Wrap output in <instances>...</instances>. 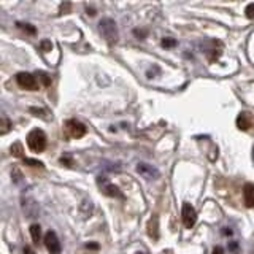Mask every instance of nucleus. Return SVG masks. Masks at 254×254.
I'll return each mask as SVG.
<instances>
[{"mask_svg": "<svg viewBox=\"0 0 254 254\" xmlns=\"http://www.w3.org/2000/svg\"><path fill=\"white\" fill-rule=\"evenodd\" d=\"M27 145L32 153H43L46 148V133L42 129H34L27 135Z\"/></svg>", "mask_w": 254, "mask_h": 254, "instance_id": "1", "label": "nucleus"}, {"mask_svg": "<svg viewBox=\"0 0 254 254\" xmlns=\"http://www.w3.org/2000/svg\"><path fill=\"white\" fill-rule=\"evenodd\" d=\"M64 132H65L67 138H81L86 135L87 127L83 123H79L78 119H68L64 123Z\"/></svg>", "mask_w": 254, "mask_h": 254, "instance_id": "2", "label": "nucleus"}, {"mask_svg": "<svg viewBox=\"0 0 254 254\" xmlns=\"http://www.w3.org/2000/svg\"><path fill=\"white\" fill-rule=\"evenodd\" d=\"M100 30L103 37H105L110 43H115L118 40V27H116V22L110 18H105L100 21Z\"/></svg>", "mask_w": 254, "mask_h": 254, "instance_id": "3", "label": "nucleus"}, {"mask_svg": "<svg viewBox=\"0 0 254 254\" xmlns=\"http://www.w3.org/2000/svg\"><path fill=\"white\" fill-rule=\"evenodd\" d=\"M16 83L26 91H37L38 89L37 78L32 73H29V71H21V73L16 75Z\"/></svg>", "mask_w": 254, "mask_h": 254, "instance_id": "4", "label": "nucleus"}, {"mask_svg": "<svg viewBox=\"0 0 254 254\" xmlns=\"http://www.w3.org/2000/svg\"><path fill=\"white\" fill-rule=\"evenodd\" d=\"M181 219H183V224L186 226V229H192L197 221V213L194 210V206L188 202L183 205V208H181Z\"/></svg>", "mask_w": 254, "mask_h": 254, "instance_id": "5", "label": "nucleus"}, {"mask_svg": "<svg viewBox=\"0 0 254 254\" xmlns=\"http://www.w3.org/2000/svg\"><path fill=\"white\" fill-rule=\"evenodd\" d=\"M45 246H46L48 251H50L51 254H59L61 253L59 238H58V235L53 232V230L46 232V235H45Z\"/></svg>", "mask_w": 254, "mask_h": 254, "instance_id": "6", "label": "nucleus"}, {"mask_svg": "<svg viewBox=\"0 0 254 254\" xmlns=\"http://www.w3.org/2000/svg\"><path fill=\"white\" fill-rule=\"evenodd\" d=\"M137 172L140 175H143L146 180H156L159 177V172L154 169L153 165H148V164H138L137 165Z\"/></svg>", "mask_w": 254, "mask_h": 254, "instance_id": "7", "label": "nucleus"}, {"mask_svg": "<svg viewBox=\"0 0 254 254\" xmlns=\"http://www.w3.org/2000/svg\"><path fill=\"white\" fill-rule=\"evenodd\" d=\"M243 200L246 203V206L250 208H254V185L253 183H246L243 188Z\"/></svg>", "mask_w": 254, "mask_h": 254, "instance_id": "8", "label": "nucleus"}, {"mask_svg": "<svg viewBox=\"0 0 254 254\" xmlns=\"http://www.w3.org/2000/svg\"><path fill=\"white\" fill-rule=\"evenodd\" d=\"M99 185L102 186V192L105 195H110V197H123V194L119 192V188H116L115 185H111V183H105L103 185L102 181H99Z\"/></svg>", "mask_w": 254, "mask_h": 254, "instance_id": "9", "label": "nucleus"}, {"mask_svg": "<svg viewBox=\"0 0 254 254\" xmlns=\"http://www.w3.org/2000/svg\"><path fill=\"white\" fill-rule=\"evenodd\" d=\"M237 126L240 127L242 130H248L250 127H253V116L250 113H242L237 118Z\"/></svg>", "mask_w": 254, "mask_h": 254, "instance_id": "10", "label": "nucleus"}, {"mask_svg": "<svg viewBox=\"0 0 254 254\" xmlns=\"http://www.w3.org/2000/svg\"><path fill=\"white\" fill-rule=\"evenodd\" d=\"M30 235H32V240H34V243L38 245L40 240H42V227H40L38 224H34L30 227Z\"/></svg>", "mask_w": 254, "mask_h": 254, "instance_id": "11", "label": "nucleus"}, {"mask_svg": "<svg viewBox=\"0 0 254 254\" xmlns=\"http://www.w3.org/2000/svg\"><path fill=\"white\" fill-rule=\"evenodd\" d=\"M10 151H11V154L14 156V157H22L24 156V151H22V145L19 141H16V143H13L11 145V148H10Z\"/></svg>", "mask_w": 254, "mask_h": 254, "instance_id": "12", "label": "nucleus"}, {"mask_svg": "<svg viewBox=\"0 0 254 254\" xmlns=\"http://www.w3.org/2000/svg\"><path fill=\"white\" fill-rule=\"evenodd\" d=\"M148 234L153 238H157V219L156 218L151 219V222L148 224Z\"/></svg>", "mask_w": 254, "mask_h": 254, "instance_id": "13", "label": "nucleus"}, {"mask_svg": "<svg viewBox=\"0 0 254 254\" xmlns=\"http://www.w3.org/2000/svg\"><path fill=\"white\" fill-rule=\"evenodd\" d=\"M19 29H22V30H26L27 34H30V35H35L37 34V29L34 27V26H30V24H24V22H18L16 24Z\"/></svg>", "mask_w": 254, "mask_h": 254, "instance_id": "14", "label": "nucleus"}, {"mask_svg": "<svg viewBox=\"0 0 254 254\" xmlns=\"http://www.w3.org/2000/svg\"><path fill=\"white\" fill-rule=\"evenodd\" d=\"M24 162H26L27 165H30V167H43V162L35 161V159H24Z\"/></svg>", "mask_w": 254, "mask_h": 254, "instance_id": "15", "label": "nucleus"}, {"mask_svg": "<svg viewBox=\"0 0 254 254\" xmlns=\"http://www.w3.org/2000/svg\"><path fill=\"white\" fill-rule=\"evenodd\" d=\"M40 48H42V51H51L53 45H51L50 40H43L42 45H40Z\"/></svg>", "mask_w": 254, "mask_h": 254, "instance_id": "16", "label": "nucleus"}, {"mask_svg": "<svg viewBox=\"0 0 254 254\" xmlns=\"http://www.w3.org/2000/svg\"><path fill=\"white\" fill-rule=\"evenodd\" d=\"M40 79H42V83H43L45 86H50V84H51V78H50V75L40 73Z\"/></svg>", "mask_w": 254, "mask_h": 254, "instance_id": "17", "label": "nucleus"}, {"mask_svg": "<svg viewBox=\"0 0 254 254\" xmlns=\"http://www.w3.org/2000/svg\"><path fill=\"white\" fill-rule=\"evenodd\" d=\"M177 45V42H175L173 38H164L162 40V46H165V48H170V46H175Z\"/></svg>", "mask_w": 254, "mask_h": 254, "instance_id": "18", "label": "nucleus"}, {"mask_svg": "<svg viewBox=\"0 0 254 254\" xmlns=\"http://www.w3.org/2000/svg\"><path fill=\"white\" fill-rule=\"evenodd\" d=\"M246 16L251 18V19H254V3H251L248 8H246Z\"/></svg>", "mask_w": 254, "mask_h": 254, "instance_id": "19", "label": "nucleus"}, {"mask_svg": "<svg viewBox=\"0 0 254 254\" xmlns=\"http://www.w3.org/2000/svg\"><path fill=\"white\" fill-rule=\"evenodd\" d=\"M30 113H35L37 116H45V110H40V108H35V107H32L30 108Z\"/></svg>", "mask_w": 254, "mask_h": 254, "instance_id": "20", "label": "nucleus"}, {"mask_svg": "<svg viewBox=\"0 0 254 254\" xmlns=\"http://www.w3.org/2000/svg\"><path fill=\"white\" fill-rule=\"evenodd\" d=\"M86 248H87V250H99V245H97V243H87V245H86Z\"/></svg>", "mask_w": 254, "mask_h": 254, "instance_id": "21", "label": "nucleus"}, {"mask_svg": "<svg viewBox=\"0 0 254 254\" xmlns=\"http://www.w3.org/2000/svg\"><path fill=\"white\" fill-rule=\"evenodd\" d=\"M213 254H224V250H222L221 246H216V248L213 250Z\"/></svg>", "mask_w": 254, "mask_h": 254, "instance_id": "22", "label": "nucleus"}, {"mask_svg": "<svg viewBox=\"0 0 254 254\" xmlns=\"http://www.w3.org/2000/svg\"><path fill=\"white\" fill-rule=\"evenodd\" d=\"M24 254H34V251H32L29 246H24Z\"/></svg>", "mask_w": 254, "mask_h": 254, "instance_id": "23", "label": "nucleus"}, {"mask_svg": "<svg viewBox=\"0 0 254 254\" xmlns=\"http://www.w3.org/2000/svg\"><path fill=\"white\" fill-rule=\"evenodd\" d=\"M137 254H143V253H137Z\"/></svg>", "mask_w": 254, "mask_h": 254, "instance_id": "24", "label": "nucleus"}]
</instances>
